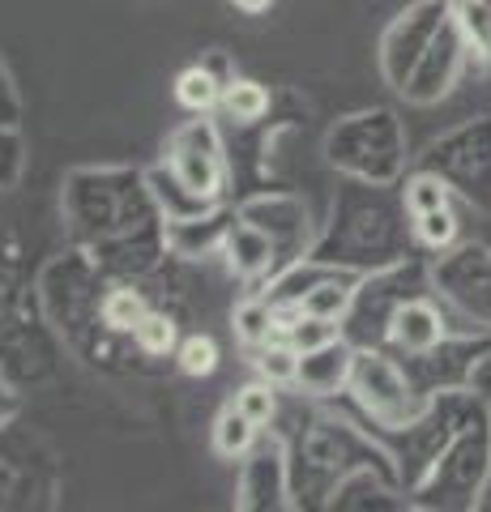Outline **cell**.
Returning a JSON list of instances; mask_svg holds the SVG:
<instances>
[{"mask_svg": "<svg viewBox=\"0 0 491 512\" xmlns=\"http://www.w3.org/2000/svg\"><path fill=\"white\" fill-rule=\"evenodd\" d=\"M231 227H235V210H227V205H214V210H205V214L167 222V248H171V256H180V261L223 256V244H227Z\"/></svg>", "mask_w": 491, "mask_h": 512, "instance_id": "obj_20", "label": "cell"}, {"mask_svg": "<svg viewBox=\"0 0 491 512\" xmlns=\"http://www.w3.org/2000/svg\"><path fill=\"white\" fill-rule=\"evenodd\" d=\"M235 406H240L257 427H269L278 419V389L269 380H252V384H244V389L235 393Z\"/></svg>", "mask_w": 491, "mask_h": 512, "instance_id": "obj_35", "label": "cell"}, {"mask_svg": "<svg viewBox=\"0 0 491 512\" xmlns=\"http://www.w3.org/2000/svg\"><path fill=\"white\" fill-rule=\"evenodd\" d=\"M210 440H214V453L223 457V461H244L248 448L261 440V427L231 402V406L218 410V419H214V427H210Z\"/></svg>", "mask_w": 491, "mask_h": 512, "instance_id": "obj_24", "label": "cell"}, {"mask_svg": "<svg viewBox=\"0 0 491 512\" xmlns=\"http://www.w3.org/2000/svg\"><path fill=\"white\" fill-rule=\"evenodd\" d=\"M427 291H432V261L406 256V261H398V265L372 269V274H363L359 286H355L351 312L342 316V338L355 342L359 350L389 346L393 312H398L406 299L427 295Z\"/></svg>", "mask_w": 491, "mask_h": 512, "instance_id": "obj_6", "label": "cell"}, {"mask_svg": "<svg viewBox=\"0 0 491 512\" xmlns=\"http://www.w3.org/2000/svg\"><path fill=\"white\" fill-rule=\"evenodd\" d=\"M487 5H491V0H487Z\"/></svg>", "mask_w": 491, "mask_h": 512, "instance_id": "obj_39", "label": "cell"}, {"mask_svg": "<svg viewBox=\"0 0 491 512\" xmlns=\"http://www.w3.org/2000/svg\"><path fill=\"white\" fill-rule=\"evenodd\" d=\"M415 222V244L423 252H449L457 239H462V214H457V205H440V210H427Z\"/></svg>", "mask_w": 491, "mask_h": 512, "instance_id": "obj_29", "label": "cell"}, {"mask_svg": "<svg viewBox=\"0 0 491 512\" xmlns=\"http://www.w3.org/2000/svg\"><path fill=\"white\" fill-rule=\"evenodd\" d=\"M449 312L445 303H436V291L406 299L398 312H393V325H389V346L393 355H423L432 350L440 338H449Z\"/></svg>", "mask_w": 491, "mask_h": 512, "instance_id": "obj_17", "label": "cell"}, {"mask_svg": "<svg viewBox=\"0 0 491 512\" xmlns=\"http://www.w3.org/2000/svg\"><path fill=\"white\" fill-rule=\"evenodd\" d=\"M355 359H359V346L346 342L342 333H338V338H329L325 346L304 350V355H299L295 389L304 393V397H312V402H329V397L351 393Z\"/></svg>", "mask_w": 491, "mask_h": 512, "instance_id": "obj_16", "label": "cell"}, {"mask_svg": "<svg viewBox=\"0 0 491 512\" xmlns=\"http://www.w3.org/2000/svg\"><path fill=\"white\" fill-rule=\"evenodd\" d=\"M415 167L436 171L457 192V201H466L470 210L491 218V116L466 120L449 133H440L415 158Z\"/></svg>", "mask_w": 491, "mask_h": 512, "instance_id": "obj_8", "label": "cell"}, {"mask_svg": "<svg viewBox=\"0 0 491 512\" xmlns=\"http://www.w3.org/2000/svg\"><path fill=\"white\" fill-rule=\"evenodd\" d=\"M163 163L180 175V180L205 201H223L227 180H231V163H227V146L223 133L210 116H193L184 120L176 133L167 137V154Z\"/></svg>", "mask_w": 491, "mask_h": 512, "instance_id": "obj_11", "label": "cell"}, {"mask_svg": "<svg viewBox=\"0 0 491 512\" xmlns=\"http://www.w3.org/2000/svg\"><path fill=\"white\" fill-rule=\"evenodd\" d=\"M342 333V325H334V320H321V316H291L287 325H282V338H287L299 355H304V350H316V346H325L329 338H338Z\"/></svg>", "mask_w": 491, "mask_h": 512, "instance_id": "obj_34", "label": "cell"}, {"mask_svg": "<svg viewBox=\"0 0 491 512\" xmlns=\"http://www.w3.org/2000/svg\"><path fill=\"white\" fill-rule=\"evenodd\" d=\"M223 261L235 274V282H244V286H269L282 269L274 239H269L265 231H257L252 222H244L240 214H235V227H231L227 244H223Z\"/></svg>", "mask_w": 491, "mask_h": 512, "instance_id": "obj_19", "label": "cell"}, {"mask_svg": "<svg viewBox=\"0 0 491 512\" xmlns=\"http://www.w3.org/2000/svg\"><path fill=\"white\" fill-rule=\"evenodd\" d=\"M351 397H355L359 414L368 419V431H376V436L415 423L427 406V397L410 384L402 359L385 346L359 350L355 376H351Z\"/></svg>", "mask_w": 491, "mask_h": 512, "instance_id": "obj_7", "label": "cell"}, {"mask_svg": "<svg viewBox=\"0 0 491 512\" xmlns=\"http://www.w3.org/2000/svg\"><path fill=\"white\" fill-rule=\"evenodd\" d=\"M18 410H22V397L18 389L5 380V372H0V427H9L13 419H18Z\"/></svg>", "mask_w": 491, "mask_h": 512, "instance_id": "obj_37", "label": "cell"}, {"mask_svg": "<svg viewBox=\"0 0 491 512\" xmlns=\"http://www.w3.org/2000/svg\"><path fill=\"white\" fill-rule=\"evenodd\" d=\"M415 222L406 214L402 188L398 184H363L346 180L334 197L329 222L321 227L312 244V261L355 269V274H372V269L398 265L415 256Z\"/></svg>", "mask_w": 491, "mask_h": 512, "instance_id": "obj_2", "label": "cell"}, {"mask_svg": "<svg viewBox=\"0 0 491 512\" xmlns=\"http://www.w3.org/2000/svg\"><path fill=\"white\" fill-rule=\"evenodd\" d=\"M466 60H470V47L462 39V30L453 26V13H449V22L440 26V35L432 39V47L423 52V60L415 64V73H410V82H406V103H415V107H436L440 99H449L453 86L462 82V73H466Z\"/></svg>", "mask_w": 491, "mask_h": 512, "instance_id": "obj_15", "label": "cell"}, {"mask_svg": "<svg viewBox=\"0 0 491 512\" xmlns=\"http://www.w3.org/2000/svg\"><path fill=\"white\" fill-rule=\"evenodd\" d=\"M410 384L423 393V397H436V393H453V389H470L479 380L483 363L491 359V333L483 329H466V333H449L440 338L432 350L423 355H398Z\"/></svg>", "mask_w": 491, "mask_h": 512, "instance_id": "obj_10", "label": "cell"}, {"mask_svg": "<svg viewBox=\"0 0 491 512\" xmlns=\"http://www.w3.org/2000/svg\"><path fill=\"white\" fill-rule=\"evenodd\" d=\"M491 487V402L470 389L462 423L453 427L449 444L440 448L415 487H410V508L423 512H470L483 504Z\"/></svg>", "mask_w": 491, "mask_h": 512, "instance_id": "obj_4", "label": "cell"}, {"mask_svg": "<svg viewBox=\"0 0 491 512\" xmlns=\"http://www.w3.org/2000/svg\"><path fill=\"white\" fill-rule=\"evenodd\" d=\"M176 363H180L184 376L205 380V376L218 372L223 350H218V342L210 338V333H188V338H180V346H176Z\"/></svg>", "mask_w": 491, "mask_h": 512, "instance_id": "obj_32", "label": "cell"}, {"mask_svg": "<svg viewBox=\"0 0 491 512\" xmlns=\"http://www.w3.org/2000/svg\"><path fill=\"white\" fill-rule=\"evenodd\" d=\"M231 5L240 13H248V18H261V13L274 9V0H231Z\"/></svg>", "mask_w": 491, "mask_h": 512, "instance_id": "obj_38", "label": "cell"}, {"mask_svg": "<svg viewBox=\"0 0 491 512\" xmlns=\"http://www.w3.org/2000/svg\"><path fill=\"white\" fill-rule=\"evenodd\" d=\"M146 184H150L154 201H158V210H163L167 222H180V218H193V214H205V210H214V205H223V201H205V197H197V192L188 188L167 163L150 167V171H146Z\"/></svg>", "mask_w": 491, "mask_h": 512, "instance_id": "obj_21", "label": "cell"}, {"mask_svg": "<svg viewBox=\"0 0 491 512\" xmlns=\"http://www.w3.org/2000/svg\"><path fill=\"white\" fill-rule=\"evenodd\" d=\"M26 175V137L18 124H0V192H13Z\"/></svg>", "mask_w": 491, "mask_h": 512, "instance_id": "obj_33", "label": "cell"}, {"mask_svg": "<svg viewBox=\"0 0 491 512\" xmlns=\"http://www.w3.org/2000/svg\"><path fill=\"white\" fill-rule=\"evenodd\" d=\"M453 5L449 0H410V5L385 26L376 47V60H380V77L393 86V90H406L415 64L423 60V52L432 47V39L440 35V26L449 22Z\"/></svg>", "mask_w": 491, "mask_h": 512, "instance_id": "obj_12", "label": "cell"}, {"mask_svg": "<svg viewBox=\"0 0 491 512\" xmlns=\"http://www.w3.org/2000/svg\"><path fill=\"white\" fill-rule=\"evenodd\" d=\"M329 508H342V512H363V508H410V491L402 487L398 470H385V466H359L355 474H346L338 491L329 495Z\"/></svg>", "mask_w": 491, "mask_h": 512, "instance_id": "obj_18", "label": "cell"}, {"mask_svg": "<svg viewBox=\"0 0 491 512\" xmlns=\"http://www.w3.org/2000/svg\"><path fill=\"white\" fill-rule=\"evenodd\" d=\"M453 5V26L462 30L474 60L491 64V5L487 0H449Z\"/></svg>", "mask_w": 491, "mask_h": 512, "instance_id": "obj_28", "label": "cell"}, {"mask_svg": "<svg viewBox=\"0 0 491 512\" xmlns=\"http://www.w3.org/2000/svg\"><path fill=\"white\" fill-rule=\"evenodd\" d=\"M235 214L274 239L282 269L304 261V256L312 252V244H316V235H321V227L312 222L308 201L295 197V192H257V197H244L240 205H235Z\"/></svg>", "mask_w": 491, "mask_h": 512, "instance_id": "obj_13", "label": "cell"}, {"mask_svg": "<svg viewBox=\"0 0 491 512\" xmlns=\"http://www.w3.org/2000/svg\"><path fill=\"white\" fill-rule=\"evenodd\" d=\"M133 342H137L141 355H158V359H163V355H176V346H180V325H176V316L150 308L146 316L137 320Z\"/></svg>", "mask_w": 491, "mask_h": 512, "instance_id": "obj_31", "label": "cell"}, {"mask_svg": "<svg viewBox=\"0 0 491 512\" xmlns=\"http://www.w3.org/2000/svg\"><path fill=\"white\" fill-rule=\"evenodd\" d=\"M150 312V303H146V295L133 286V278H120V282H112L107 286V295H103V329L107 333H129L133 338V329H137V320Z\"/></svg>", "mask_w": 491, "mask_h": 512, "instance_id": "obj_25", "label": "cell"}, {"mask_svg": "<svg viewBox=\"0 0 491 512\" xmlns=\"http://www.w3.org/2000/svg\"><path fill=\"white\" fill-rule=\"evenodd\" d=\"M0 124L22 128V94H18V82H13L5 56H0Z\"/></svg>", "mask_w": 491, "mask_h": 512, "instance_id": "obj_36", "label": "cell"}, {"mask_svg": "<svg viewBox=\"0 0 491 512\" xmlns=\"http://www.w3.org/2000/svg\"><path fill=\"white\" fill-rule=\"evenodd\" d=\"M218 111H223L227 120H235L240 128L261 124V120L269 116V90H265L261 82H252V77L235 73L231 82L223 86V103H218Z\"/></svg>", "mask_w": 491, "mask_h": 512, "instance_id": "obj_26", "label": "cell"}, {"mask_svg": "<svg viewBox=\"0 0 491 512\" xmlns=\"http://www.w3.org/2000/svg\"><path fill=\"white\" fill-rule=\"evenodd\" d=\"M235 508L240 512H282L295 508L291 495V453L282 436H261L240 461L235 483Z\"/></svg>", "mask_w": 491, "mask_h": 512, "instance_id": "obj_14", "label": "cell"}, {"mask_svg": "<svg viewBox=\"0 0 491 512\" xmlns=\"http://www.w3.org/2000/svg\"><path fill=\"white\" fill-rule=\"evenodd\" d=\"M60 210L73 239L112 278H146L163 256H171L167 218L146 184V171L77 167L65 175Z\"/></svg>", "mask_w": 491, "mask_h": 512, "instance_id": "obj_1", "label": "cell"}, {"mask_svg": "<svg viewBox=\"0 0 491 512\" xmlns=\"http://www.w3.org/2000/svg\"><path fill=\"white\" fill-rule=\"evenodd\" d=\"M398 188H402V201H406V214L410 218H419L427 210H440V205H453L457 201V192L445 180H440L436 171H427V167H410L406 180Z\"/></svg>", "mask_w": 491, "mask_h": 512, "instance_id": "obj_27", "label": "cell"}, {"mask_svg": "<svg viewBox=\"0 0 491 512\" xmlns=\"http://www.w3.org/2000/svg\"><path fill=\"white\" fill-rule=\"evenodd\" d=\"M410 158L415 154H410L406 128L393 107H363L325 133V163L346 180L402 184Z\"/></svg>", "mask_w": 491, "mask_h": 512, "instance_id": "obj_5", "label": "cell"}, {"mask_svg": "<svg viewBox=\"0 0 491 512\" xmlns=\"http://www.w3.org/2000/svg\"><path fill=\"white\" fill-rule=\"evenodd\" d=\"M252 367H257V376L269 380L274 389H295L299 350L287 338H274V342H265L261 350H252Z\"/></svg>", "mask_w": 491, "mask_h": 512, "instance_id": "obj_30", "label": "cell"}, {"mask_svg": "<svg viewBox=\"0 0 491 512\" xmlns=\"http://www.w3.org/2000/svg\"><path fill=\"white\" fill-rule=\"evenodd\" d=\"M231 329H235V338H240L248 350H261L265 342L282 338L278 312H274V303H269L265 295H248V299L235 303V312H231Z\"/></svg>", "mask_w": 491, "mask_h": 512, "instance_id": "obj_23", "label": "cell"}, {"mask_svg": "<svg viewBox=\"0 0 491 512\" xmlns=\"http://www.w3.org/2000/svg\"><path fill=\"white\" fill-rule=\"evenodd\" d=\"M223 77H218L210 64L197 60L188 64V69L176 73V86H171V94H176V103L188 111V116H210V111H218V103H223Z\"/></svg>", "mask_w": 491, "mask_h": 512, "instance_id": "obj_22", "label": "cell"}, {"mask_svg": "<svg viewBox=\"0 0 491 512\" xmlns=\"http://www.w3.org/2000/svg\"><path fill=\"white\" fill-rule=\"evenodd\" d=\"M282 440H287V453H291L295 508H329V495L359 466L398 470V461L380 444L376 431L346 423L338 414H304L295 431H287Z\"/></svg>", "mask_w": 491, "mask_h": 512, "instance_id": "obj_3", "label": "cell"}, {"mask_svg": "<svg viewBox=\"0 0 491 512\" xmlns=\"http://www.w3.org/2000/svg\"><path fill=\"white\" fill-rule=\"evenodd\" d=\"M432 291L466 329L491 333V244L457 239L449 252L432 256Z\"/></svg>", "mask_w": 491, "mask_h": 512, "instance_id": "obj_9", "label": "cell"}]
</instances>
